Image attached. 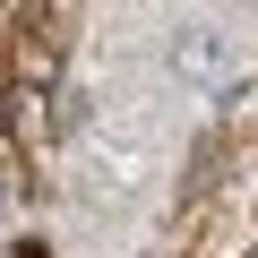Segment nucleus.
I'll return each instance as SVG.
<instances>
[{
  "label": "nucleus",
  "mask_w": 258,
  "mask_h": 258,
  "mask_svg": "<svg viewBox=\"0 0 258 258\" xmlns=\"http://www.w3.org/2000/svg\"><path fill=\"white\" fill-rule=\"evenodd\" d=\"M164 60H172V78H189V86H224V78H232V35H224V26H172Z\"/></svg>",
  "instance_id": "nucleus-1"
}]
</instances>
